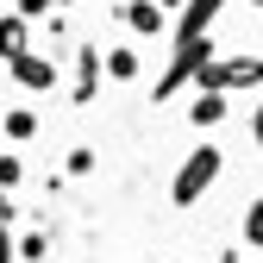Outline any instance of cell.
I'll return each mask as SVG.
<instances>
[{"mask_svg": "<svg viewBox=\"0 0 263 263\" xmlns=\"http://www.w3.org/2000/svg\"><path fill=\"white\" fill-rule=\"evenodd\" d=\"M119 19H125L132 31H138V38H157V31L170 25V13H163L157 0H125V7H119Z\"/></svg>", "mask_w": 263, "mask_h": 263, "instance_id": "obj_5", "label": "cell"}, {"mask_svg": "<svg viewBox=\"0 0 263 263\" xmlns=\"http://www.w3.org/2000/svg\"><path fill=\"white\" fill-rule=\"evenodd\" d=\"M0 132H7L13 144H31V138H38V113H31V107H13L7 119H0Z\"/></svg>", "mask_w": 263, "mask_h": 263, "instance_id": "obj_9", "label": "cell"}, {"mask_svg": "<svg viewBox=\"0 0 263 263\" xmlns=\"http://www.w3.org/2000/svg\"><path fill=\"white\" fill-rule=\"evenodd\" d=\"M63 170H69V176H94V151H88V144H76L69 157H63Z\"/></svg>", "mask_w": 263, "mask_h": 263, "instance_id": "obj_13", "label": "cell"}, {"mask_svg": "<svg viewBox=\"0 0 263 263\" xmlns=\"http://www.w3.org/2000/svg\"><path fill=\"white\" fill-rule=\"evenodd\" d=\"M251 138L263 144V101H257V113H251Z\"/></svg>", "mask_w": 263, "mask_h": 263, "instance_id": "obj_17", "label": "cell"}, {"mask_svg": "<svg viewBox=\"0 0 263 263\" xmlns=\"http://www.w3.org/2000/svg\"><path fill=\"white\" fill-rule=\"evenodd\" d=\"M25 50H31V19L7 13V19H0V63H19Z\"/></svg>", "mask_w": 263, "mask_h": 263, "instance_id": "obj_6", "label": "cell"}, {"mask_svg": "<svg viewBox=\"0 0 263 263\" xmlns=\"http://www.w3.org/2000/svg\"><path fill=\"white\" fill-rule=\"evenodd\" d=\"M226 113H232V101H226V94H194V101H188V125H201V132H213Z\"/></svg>", "mask_w": 263, "mask_h": 263, "instance_id": "obj_7", "label": "cell"}, {"mask_svg": "<svg viewBox=\"0 0 263 263\" xmlns=\"http://www.w3.org/2000/svg\"><path fill=\"white\" fill-rule=\"evenodd\" d=\"M50 257V238L44 232H19V263H44Z\"/></svg>", "mask_w": 263, "mask_h": 263, "instance_id": "obj_11", "label": "cell"}, {"mask_svg": "<svg viewBox=\"0 0 263 263\" xmlns=\"http://www.w3.org/2000/svg\"><path fill=\"white\" fill-rule=\"evenodd\" d=\"M25 182V163H19V151H0V194L7 188H19Z\"/></svg>", "mask_w": 263, "mask_h": 263, "instance_id": "obj_12", "label": "cell"}, {"mask_svg": "<svg viewBox=\"0 0 263 263\" xmlns=\"http://www.w3.org/2000/svg\"><path fill=\"white\" fill-rule=\"evenodd\" d=\"M257 76H263V57H257Z\"/></svg>", "mask_w": 263, "mask_h": 263, "instance_id": "obj_19", "label": "cell"}, {"mask_svg": "<svg viewBox=\"0 0 263 263\" xmlns=\"http://www.w3.org/2000/svg\"><path fill=\"white\" fill-rule=\"evenodd\" d=\"M0 263H19V238L7 232V226H0Z\"/></svg>", "mask_w": 263, "mask_h": 263, "instance_id": "obj_14", "label": "cell"}, {"mask_svg": "<svg viewBox=\"0 0 263 263\" xmlns=\"http://www.w3.org/2000/svg\"><path fill=\"white\" fill-rule=\"evenodd\" d=\"M101 82H107V57L94 50V44H82V50H76V94H69V101L88 107L94 94H101Z\"/></svg>", "mask_w": 263, "mask_h": 263, "instance_id": "obj_3", "label": "cell"}, {"mask_svg": "<svg viewBox=\"0 0 263 263\" xmlns=\"http://www.w3.org/2000/svg\"><path fill=\"white\" fill-rule=\"evenodd\" d=\"M107 82H138V44H113L107 50Z\"/></svg>", "mask_w": 263, "mask_h": 263, "instance_id": "obj_8", "label": "cell"}, {"mask_svg": "<svg viewBox=\"0 0 263 263\" xmlns=\"http://www.w3.org/2000/svg\"><path fill=\"white\" fill-rule=\"evenodd\" d=\"M219 170H226L219 144H194V151L182 157V170L170 176V201H176V207H194V201H207V188L219 182Z\"/></svg>", "mask_w": 263, "mask_h": 263, "instance_id": "obj_2", "label": "cell"}, {"mask_svg": "<svg viewBox=\"0 0 263 263\" xmlns=\"http://www.w3.org/2000/svg\"><path fill=\"white\" fill-rule=\"evenodd\" d=\"M19 219V207H13V194H0V226H13Z\"/></svg>", "mask_w": 263, "mask_h": 263, "instance_id": "obj_16", "label": "cell"}, {"mask_svg": "<svg viewBox=\"0 0 263 263\" xmlns=\"http://www.w3.org/2000/svg\"><path fill=\"white\" fill-rule=\"evenodd\" d=\"M245 7H263V0H245Z\"/></svg>", "mask_w": 263, "mask_h": 263, "instance_id": "obj_18", "label": "cell"}, {"mask_svg": "<svg viewBox=\"0 0 263 263\" xmlns=\"http://www.w3.org/2000/svg\"><path fill=\"white\" fill-rule=\"evenodd\" d=\"M50 7H63V0H19V13H25V19H38V13H50Z\"/></svg>", "mask_w": 263, "mask_h": 263, "instance_id": "obj_15", "label": "cell"}, {"mask_svg": "<svg viewBox=\"0 0 263 263\" xmlns=\"http://www.w3.org/2000/svg\"><path fill=\"white\" fill-rule=\"evenodd\" d=\"M213 63H219V57H213V38H207V31H201V38H176V50H170V69L157 76V94H151V101H176V94H182V82H188V76L201 82Z\"/></svg>", "mask_w": 263, "mask_h": 263, "instance_id": "obj_1", "label": "cell"}, {"mask_svg": "<svg viewBox=\"0 0 263 263\" xmlns=\"http://www.w3.org/2000/svg\"><path fill=\"white\" fill-rule=\"evenodd\" d=\"M7 69H13V82H19L25 94H50V88H57V63L38 57V50H25L19 63H7Z\"/></svg>", "mask_w": 263, "mask_h": 263, "instance_id": "obj_4", "label": "cell"}, {"mask_svg": "<svg viewBox=\"0 0 263 263\" xmlns=\"http://www.w3.org/2000/svg\"><path fill=\"white\" fill-rule=\"evenodd\" d=\"M238 238H245L251 251H263V194H257V201L245 207V219H238Z\"/></svg>", "mask_w": 263, "mask_h": 263, "instance_id": "obj_10", "label": "cell"}]
</instances>
